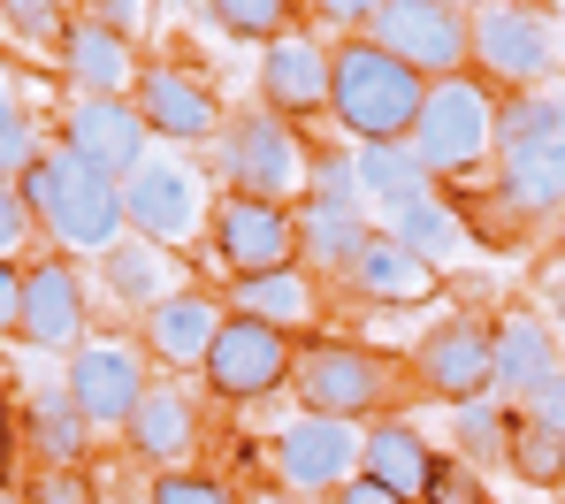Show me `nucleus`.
I'll use <instances>...</instances> for the list:
<instances>
[{
  "label": "nucleus",
  "mask_w": 565,
  "mask_h": 504,
  "mask_svg": "<svg viewBox=\"0 0 565 504\" xmlns=\"http://www.w3.org/2000/svg\"><path fill=\"white\" fill-rule=\"evenodd\" d=\"M551 329H558V352H565V305H558V321H551Z\"/></svg>",
  "instance_id": "49"
},
{
  "label": "nucleus",
  "mask_w": 565,
  "mask_h": 504,
  "mask_svg": "<svg viewBox=\"0 0 565 504\" xmlns=\"http://www.w3.org/2000/svg\"><path fill=\"white\" fill-rule=\"evenodd\" d=\"M99 276H107V291L122 305H146L169 299V291H184V260L169 253V245H153V237H122V245H107L99 253Z\"/></svg>",
  "instance_id": "25"
},
{
  "label": "nucleus",
  "mask_w": 565,
  "mask_h": 504,
  "mask_svg": "<svg viewBox=\"0 0 565 504\" xmlns=\"http://www.w3.org/2000/svg\"><path fill=\"white\" fill-rule=\"evenodd\" d=\"M344 283H352L360 299H375V305H436L444 299V268L420 260L413 245H397L390 229H375V237L360 245V260L344 268Z\"/></svg>",
  "instance_id": "20"
},
{
  "label": "nucleus",
  "mask_w": 565,
  "mask_h": 504,
  "mask_svg": "<svg viewBox=\"0 0 565 504\" xmlns=\"http://www.w3.org/2000/svg\"><path fill=\"white\" fill-rule=\"evenodd\" d=\"M337 504H405L390 482H375V474H352L344 490H337Z\"/></svg>",
  "instance_id": "46"
},
{
  "label": "nucleus",
  "mask_w": 565,
  "mask_h": 504,
  "mask_svg": "<svg viewBox=\"0 0 565 504\" xmlns=\"http://www.w3.org/2000/svg\"><path fill=\"white\" fill-rule=\"evenodd\" d=\"M46 153H54V146H46L39 115L15 100V93H0V176H8V184H23V176H31Z\"/></svg>",
  "instance_id": "34"
},
{
  "label": "nucleus",
  "mask_w": 565,
  "mask_h": 504,
  "mask_svg": "<svg viewBox=\"0 0 565 504\" xmlns=\"http://www.w3.org/2000/svg\"><path fill=\"white\" fill-rule=\"evenodd\" d=\"M413 375L420 390L444 405H467V398H497V321H473V313H451L420 336L413 352Z\"/></svg>",
  "instance_id": "12"
},
{
  "label": "nucleus",
  "mask_w": 565,
  "mask_h": 504,
  "mask_svg": "<svg viewBox=\"0 0 565 504\" xmlns=\"http://www.w3.org/2000/svg\"><path fill=\"white\" fill-rule=\"evenodd\" d=\"M62 146L77 161H93L107 176H130L146 153H153V130L138 100H99V93H70V115H62Z\"/></svg>",
  "instance_id": "15"
},
{
  "label": "nucleus",
  "mask_w": 565,
  "mask_h": 504,
  "mask_svg": "<svg viewBox=\"0 0 565 504\" xmlns=\"http://www.w3.org/2000/svg\"><path fill=\"white\" fill-rule=\"evenodd\" d=\"M230 313H253L268 329H306L313 321V276L306 268H268V276H230Z\"/></svg>",
  "instance_id": "29"
},
{
  "label": "nucleus",
  "mask_w": 565,
  "mask_h": 504,
  "mask_svg": "<svg viewBox=\"0 0 565 504\" xmlns=\"http://www.w3.org/2000/svg\"><path fill=\"white\" fill-rule=\"evenodd\" d=\"M558 360H565L558 329H551L543 313H504V321H497V398L504 405H520Z\"/></svg>",
  "instance_id": "23"
},
{
  "label": "nucleus",
  "mask_w": 565,
  "mask_h": 504,
  "mask_svg": "<svg viewBox=\"0 0 565 504\" xmlns=\"http://www.w3.org/2000/svg\"><path fill=\"white\" fill-rule=\"evenodd\" d=\"M206 253H214L230 276L298 268V206L222 192V200H214V214H206Z\"/></svg>",
  "instance_id": "10"
},
{
  "label": "nucleus",
  "mask_w": 565,
  "mask_h": 504,
  "mask_svg": "<svg viewBox=\"0 0 565 504\" xmlns=\"http://www.w3.org/2000/svg\"><path fill=\"white\" fill-rule=\"evenodd\" d=\"M31 237H39V214H31V200H23V184L0 176V253L15 260V253H31Z\"/></svg>",
  "instance_id": "39"
},
{
  "label": "nucleus",
  "mask_w": 565,
  "mask_h": 504,
  "mask_svg": "<svg viewBox=\"0 0 565 504\" xmlns=\"http://www.w3.org/2000/svg\"><path fill=\"white\" fill-rule=\"evenodd\" d=\"M306 200L313 206H367L360 161H352V153H313V161H306Z\"/></svg>",
  "instance_id": "36"
},
{
  "label": "nucleus",
  "mask_w": 565,
  "mask_h": 504,
  "mask_svg": "<svg viewBox=\"0 0 565 504\" xmlns=\"http://www.w3.org/2000/svg\"><path fill=\"white\" fill-rule=\"evenodd\" d=\"M520 412H527V420H551V428H565V360L543 375V383H535V390H527V398H520Z\"/></svg>",
  "instance_id": "40"
},
{
  "label": "nucleus",
  "mask_w": 565,
  "mask_h": 504,
  "mask_svg": "<svg viewBox=\"0 0 565 504\" xmlns=\"http://www.w3.org/2000/svg\"><path fill=\"white\" fill-rule=\"evenodd\" d=\"M122 443H130L146 467L177 474V467H191V451H199V405H191L177 383H146L138 412L122 420Z\"/></svg>",
  "instance_id": "21"
},
{
  "label": "nucleus",
  "mask_w": 565,
  "mask_h": 504,
  "mask_svg": "<svg viewBox=\"0 0 565 504\" xmlns=\"http://www.w3.org/2000/svg\"><path fill=\"white\" fill-rule=\"evenodd\" d=\"M23 428H31V451L46 467H85V451H93V420H85V405L70 398V383L31 390L23 398Z\"/></svg>",
  "instance_id": "26"
},
{
  "label": "nucleus",
  "mask_w": 565,
  "mask_h": 504,
  "mask_svg": "<svg viewBox=\"0 0 565 504\" xmlns=\"http://www.w3.org/2000/svg\"><path fill=\"white\" fill-rule=\"evenodd\" d=\"M390 237H397V245H413V253H420V260H436V268H451V260L473 245V237H467V214H459V206H444V192H436V200H420V206H405V214H390Z\"/></svg>",
  "instance_id": "30"
},
{
  "label": "nucleus",
  "mask_w": 565,
  "mask_h": 504,
  "mask_svg": "<svg viewBox=\"0 0 565 504\" xmlns=\"http://www.w3.org/2000/svg\"><path fill=\"white\" fill-rule=\"evenodd\" d=\"M23 200L39 214V237L54 253H107L130 237V214H122V176H107L93 161H77L70 146H54L31 176H23Z\"/></svg>",
  "instance_id": "1"
},
{
  "label": "nucleus",
  "mask_w": 565,
  "mask_h": 504,
  "mask_svg": "<svg viewBox=\"0 0 565 504\" xmlns=\"http://www.w3.org/2000/svg\"><path fill=\"white\" fill-rule=\"evenodd\" d=\"M367 39L382 54H397L405 69H420L428 85L473 69V15L459 0H382L367 15Z\"/></svg>",
  "instance_id": "6"
},
{
  "label": "nucleus",
  "mask_w": 565,
  "mask_h": 504,
  "mask_svg": "<svg viewBox=\"0 0 565 504\" xmlns=\"http://www.w3.org/2000/svg\"><path fill=\"white\" fill-rule=\"evenodd\" d=\"M290 390L306 412H337V420H367L382 412V398L397 390V360L367 352V344H344V336H313L298 344L290 360Z\"/></svg>",
  "instance_id": "4"
},
{
  "label": "nucleus",
  "mask_w": 565,
  "mask_h": 504,
  "mask_svg": "<svg viewBox=\"0 0 565 504\" xmlns=\"http://www.w3.org/2000/svg\"><path fill=\"white\" fill-rule=\"evenodd\" d=\"M122 214H130V237H153V245H191L199 229H206V184H199V169L177 161V153H146L130 176H122Z\"/></svg>",
  "instance_id": "9"
},
{
  "label": "nucleus",
  "mask_w": 565,
  "mask_h": 504,
  "mask_svg": "<svg viewBox=\"0 0 565 504\" xmlns=\"http://www.w3.org/2000/svg\"><path fill=\"white\" fill-rule=\"evenodd\" d=\"M360 474H375V482H390L405 504H420L428 482H436V451H428V436H420L413 420H375V428H367V451H360Z\"/></svg>",
  "instance_id": "24"
},
{
  "label": "nucleus",
  "mask_w": 565,
  "mask_h": 504,
  "mask_svg": "<svg viewBox=\"0 0 565 504\" xmlns=\"http://www.w3.org/2000/svg\"><path fill=\"white\" fill-rule=\"evenodd\" d=\"M558 253H565V214H558Z\"/></svg>",
  "instance_id": "51"
},
{
  "label": "nucleus",
  "mask_w": 565,
  "mask_h": 504,
  "mask_svg": "<svg viewBox=\"0 0 565 504\" xmlns=\"http://www.w3.org/2000/svg\"><path fill=\"white\" fill-rule=\"evenodd\" d=\"M153 8H161V0H93V15H99V23H115L122 39H138V31L153 23Z\"/></svg>",
  "instance_id": "42"
},
{
  "label": "nucleus",
  "mask_w": 565,
  "mask_h": 504,
  "mask_svg": "<svg viewBox=\"0 0 565 504\" xmlns=\"http://www.w3.org/2000/svg\"><path fill=\"white\" fill-rule=\"evenodd\" d=\"M352 161H360V192H367V206H382V214H405V206L436 200V176L420 169V153H413L405 138H390V146H360Z\"/></svg>",
  "instance_id": "28"
},
{
  "label": "nucleus",
  "mask_w": 565,
  "mask_h": 504,
  "mask_svg": "<svg viewBox=\"0 0 565 504\" xmlns=\"http://www.w3.org/2000/svg\"><path fill=\"white\" fill-rule=\"evenodd\" d=\"M62 77H70V93H99V100H130L138 93V46L115 31V23H99V15H70V31H62Z\"/></svg>",
  "instance_id": "17"
},
{
  "label": "nucleus",
  "mask_w": 565,
  "mask_h": 504,
  "mask_svg": "<svg viewBox=\"0 0 565 504\" xmlns=\"http://www.w3.org/2000/svg\"><path fill=\"white\" fill-rule=\"evenodd\" d=\"M497 200L512 214H565V138L504 146L497 153Z\"/></svg>",
  "instance_id": "22"
},
{
  "label": "nucleus",
  "mask_w": 565,
  "mask_h": 504,
  "mask_svg": "<svg viewBox=\"0 0 565 504\" xmlns=\"http://www.w3.org/2000/svg\"><path fill=\"white\" fill-rule=\"evenodd\" d=\"M222 321H230V299H214V291H169V299H153L138 313V329H146V352L153 360H169V367H199L206 360V344L222 336Z\"/></svg>",
  "instance_id": "19"
},
{
  "label": "nucleus",
  "mask_w": 565,
  "mask_h": 504,
  "mask_svg": "<svg viewBox=\"0 0 565 504\" xmlns=\"http://www.w3.org/2000/svg\"><path fill=\"white\" fill-rule=\"evenodd\" d=\"M473 69L504 93L551 85L558 69V31L527 8V0H481L473 8Z\"/></svg>",
  "instance_id": "8"
},
{
  "label": "nucleus",
  "mask_w": 565,
  "mask_h": 504,
  "mask_svg": "<svg viewBox=\"0 0 565 504\" xmlns=\"http://www.w3.org/2000/svg\"><path fill=\"white\" fill-rule=\"evenodd\" d=\"M15 313H23V268L0 253V336H15Z\"/></svg>",
  "instance_id": "45"
},
{
  "label": "nucleus",
  "mask_w": 565,
  "mask_h": 504,
  "mask_svg": "<svg viewBox=\"0 0 565 504\" xmlns=\"http://www.w3.org/2000/svg\"><path fill=\"white\" fill-rule=\"evenodd\" d=\"M535 138H565V100L551 85H527V93L497 100V153L504 146H535Z\"/></svg>",
  "instance_id": "31"
},
{
  "label": "nucleus",
  "mask_w": 565,
  "mask_h": 504,
  "mask_svg": "<svg viewBox=\"0 0 565 504\" xmlns=\"http://www.w3.org/2000/svg\"><path fill=\"white\" fill-rule=\"evenodd\" d=\"M0 31H8V0H0Z\"/></svg>",
  "instance_id": "52"
},
{
  "label": "nucleus",
  "mask_w": 565,
  "mask_h": 504,
  "mask_svg": "<svg viewBox=\"0 0 565 504\" xmlns=\"http://www.w3.org/2000/svg\"><path fill=\"white\" fill-rule=\"evenodd\" d=\"M260 100L282 122H306V115H329V46L306 39V31H282L260 46Z\"/></svg>",
  "instance_id": "18"
},
{
  "label": "nucleus",
  "mask_w": 565,
  "mask_h": 504,
  "mask_svg": "<svg viewBox=\"0 0 565 504\" xmlns=\"http://www.w3.org/2000/svg\"><path fill=\"white\" fill-rule=\"evenodd\" d=\"M8 23H15V39H31V46H62L70 8H62V0H8Z\"/></svg>",
  "instance_id": "37"
},
{
  "label": "nucleus",
  "mask_w": 565,
  "mask_h": 504,
  "mask_svg": "<svg viewBox=\"0 0 565 504\" xmlns=\"http://www.w3.org/2000/svg\"><path fill=\"white\" fill-rule=\"evenodd\" d=\"M405 146L420 153V169H428L436 184H444V176H473V169L497 153V100L473 85L467 69H459V77H436Z\"/></svg>",
  "instance_id": "3"
},
{
  "label": "nucleus",
  "mask_w": 565,
  "mask_h": 504,
  "mask_svg": "<svg viewBox=\"0 0 565 504\" xmlns=\"http://www.w3.org/2000/svg\"><path fill=\"white\" fill-rule=\"evenodd\" d=\"M290 360H298L290 329H268L253 313H230L222 336L199 360V383L222 405H260V398H276V390H290Z\"/></svg>",
  "instance_id": "7"
},
{
  "label": "nucleus",
  "mask_w": 565,
  "mask_h": 504,
  "mask_svg": "<svg viewBox=\"0 0 565 504\" xmlns=\"http://www.w3.org/2000/svg\"><path fill=\"white\" fill-rule=\"evenodd\" d=\"M504 459H512L520 482H535V490H565V428H551V420H527V412H520Z\"/></svg>",
  "instance_id": "32"
},
{
  "label": "nucleus",
  "mask_w": 565,
  "mask_h": 504,
  "mask_svg": "<svg viewBox=\"0 0 565 504\" xmlns=\"http://www.w3.org/2000/svg\"><path fill=\"white\" fill-rule=\"evenodd\" d=\"M451 428H459V459H504V443L520 428V405L467 398V405H451Z\"/></svg>",
  "instance_id": "33"
},
{
  "label": "nucleus",
  "mask_w": 565,
  "mask_h": 504,
  "mask_svg": "<svg viewBox=\"0 0 565 504\" xmlns=\"http://www.w3.org/2000/svg\"><path fill=\"white\" fill-rule=\"evenodd\" d=\"M558 504H565V497H558Z\"/></svg>",
  "instance_id": "53"
},
{
  "label": "nucleus",
  "mask_w": 565,
  "mask_h": 504,
  "mask_svg": "<svg viewBox=\"0 0 565 504\" xmlns=\"http://www.w3.org/2000/svg\"><path fill=\"white\" fill-rule=\"evenodd\" d=\"M360 451H367V428H352L337 412H298L276 428V474L298 497H321V490L337 497L360 474Z\"/></svg>",
  "instance_id": "11"
},
{
  "label": "nucleus",
  "mask_w": 565,
  "mask_h": 504,
  "mask_svg": "<svg viewBox=\"0 0 565 504\" xmlns=\"http://www.w3.org/2000/svg\"><path fill=\"white\" fill-rule=\"evenodd\" d=\"M23 504H93V490H85L70 467H46V482H39V490H31Z\"/></svg>",
  "instance_id": "43"
},
{
  "label": "nucleus",
  "mask_w": 565,
  "mask_h": 504,
  "mask_svg": "<svg viewBox=\"0 0 565 504\" xmlns=\"http://www.w3.org/2000/svg\"><path fill=\"white\" fill-rule=\"evenodd\" d=\"M420 100H428V77L405 69L397 54H382L367 31H352L344 46H329V115H337L360 146L413 138Z\"/></svg>",
  "instance_id": "2"
},
{
  "label": "nucleus",
  "mask_w": 565,
  "mask_h": 504,
  "mask_svg": "<svg viewBox=\"0 0 565 504\" xmlns=\"http://www.w3.org/2000/svg\"><path fill=\"white\" fill-rule=\"evenodd\" d=\"M70 398L85 405V420L93 428H122L130 412H138V398H146V352L130 344V336H85L77 352H70Z\"/></svg>",
  "instance_id": "13"
},
{
  "label": "nucleus",
  "mask_w": 565,
  "mask_h": 504,
  "mask_svg": "<svg viewBox=\"0 0 565 504\" xmlns=\"http://www.w3.org/2000/svg\"><path fill=\"white\" fill-rule=\"evenodd\" d=\"M0 490H8V405H0Z\"/></svg>",
  "instance_id": "47"
},
{
  "label": "nucleus",
  "mask_w": 565,
  "mask_h": 504,
  "mask_svg": "<svg viewBox=\"0 0 565 504\" xmlns=\"http://www.w3.org/2000/svg\"><path fill=\"white\" fill-rule=\"evenodd\" d=\"M428 504H481V482H473L459 459H436V482H428Z\"/></svg>",
  "instance_id": "41"
},
{
  "label": "nucleus",
  "mask_w": 565,
  "mask_h": 504,
  "mask_svg": "<svg viewBox=\"0 0 565 504\" xmlns=\"http://www.w3.org/2000/svg\"><path fill=\"white\" fill-rule=\"evenodd\" d=\"M153 504H245L230 482H214V474H191V467H177V474H161L153 482Z\"/></svg>",
  "instance_id": "38"
},
{
  "label": "nucleus",
  "mask_w": 565,
  "mask_h": 504,
  "mask_svg": "<svg viewBox=\"0 0 565 504\" xmlns=\"http://www.w3.org/2000/svg\"><path fill=\"white\" fill-rule=\"evenodd\" d=\"M245 504H290V497H276V490H260V497H245Z\"/></svg>",
  "instance_id": "48"
},
{
  "label": "nucleus",
  "mask_w": 565,
  "mask_h": 504,
  "mask_svg": "<svg viewBox=\"0 0 565 504\" xmlns=\"http://www.w3.org/2000/svg\"><path fill=\"white\" fill-rule=\"evenodd\" d=\"M206 15L230 31V39H253V46H268L290 31V15H298V0H206Z\"/></svg>",
  "instance_id": "35"
},
{
  "label": "nucleus",
  "mask_w": 565,
  "mask_h": 504,
  "mask_svg": "<svg viewBox=\"0 0 565 504\" xmlns=\"http://www.w3.org/2000/svg\"><path fill=\"white\" fill-rule=\"evenodd\" d=\"M367 237H375L367 206H313V200H298V260H306V268L344 276V268L360 260Z\"/></svg>",
  "instance_id": "27"
},
{
  "label": "nucleus",
  "mask_w": 565,
  "mask_h": 504,
  "mask_svg": "<svg viewBox=\"0 0 565 504\" xmlns=\"http://www.w3.org/2000/svg\"><path fill=\"white\" fill-rule=\"evenodd\" d=\"M321 23H337V31H367V15H375L382 0H306Z\"/></svg>",
  "instance_id": "44"
},
{
  "label": "nucleus",
  "mask_w": 565,
  "mask_h": 504,
  "mask_svg": "<svg viewBox=\"0 0 565 504\" xmlns=\"http://www.w3.org/2000/svg\"><path fill=\"white\" fill-rule=\"evenodd\" d=\"M130 100H138V115H146V130L169 138V146H214V130H222L214 93H206L191 69H177V62H146Z\"/></svg>",
  "instance_id": "16"
},
{
  "label": "nucleus",
  "mask_w": 565,
  "mask_h": 504,
  "mask_svg": "<svg viewBox=\"0 0 565 504\" xmlns=\"http://www.w3.org/2000/svg\"><path fill=\"white\" fill-rule=\"evenodd\" d=\"M214 169L245 200H282V206L306 200V146L268 107H253V115H237V122L214 130Z\"/></svg>",
  "instance_id": "5"
},
{
  "label": "nucleus",
  "mask_w": 565,
  "mask_h": 504,
  "mask_svg": "<svg viewBox=\"0 0 565 504\" xmlns=\"http://www.w3.org/2000/svg\"><path fill=\"white\" fill-rule=\"evenodd\" d=\"M0 504H23V497H15V490H0Z\"/></svg>",
  "instance_id": "50"
},
{
  "label": "nucleus",
  "mask_w": 565,
  "mask_h": 504,
  "mask_svg": "<svg viewBox=\"0 0 565 504\" xmlns=\"http://www.w3.org/2000/svg\"><path fill=\"white\" fill-rule=\"evenodd\" d=\"M93 329V299H85V276L70 260H31L23 268V313H15V336L31 352H77Z\"/></svg>",
  "instance_id": "14"
}]
</instances>
